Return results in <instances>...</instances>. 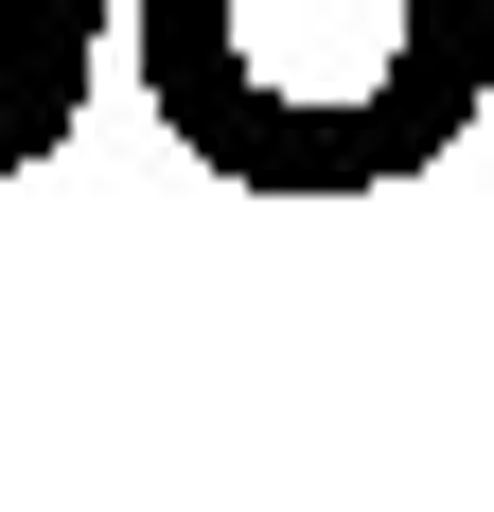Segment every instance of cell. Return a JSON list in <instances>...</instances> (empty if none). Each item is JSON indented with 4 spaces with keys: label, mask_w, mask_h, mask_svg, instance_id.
Here are the masks:
<instances>
[{
    "label": "cell",
    "mask_w": 494,
    "mask_h": 512,
    "mask_svg": "<svg viewBox=\"0 0 494 512\" xmlns=\"http://www.w3.org/2000/svg\"><path fill=\"white\" fill-rule=\"evenodd\" d=\"M124 36L230 195H389L494 106V0H124Z\"/></svg>",
    "instance_id": "cell-1"
},
{
    "label": "cell",
    "mask_w": 494,
    "mask_h": 512,
    "mask_svg": "<svg viewBox=\"0 0 494 512\" xmlns=\"http://www.w3.org/2000/svg\"><path fill=\"white\" fill-rule=\"evenodd\" d=\"M89 71H106V0H0V177L89 124Z\"/></svg>",
    "instance_id": "cell-2"
}]
</instances>
